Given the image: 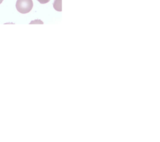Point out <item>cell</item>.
<instances>
[{
    "mask_svg": "<svg viewBox=\"0 0 160 142\" xmlns=\"http://www.w3.org/2000/svg\"><path fill=\"white\" fill-rule=\"evenodd\" d=\"M33 7L32 0H17L16 7L18 12L21 14L29 12Z\"/></svg>",
    "mask_w": 160,
    "mask_h": 142,
    "instance_id": "1",
    "label": "cell"
},
{
    "mask_svg": "<svg viewBox=\"0 0 160 142\" xmlns=\"http://www.w3.org/2000/svg\"><path fill=\"white\" fill-rule=\"evenodd\" d=\"M2 1H3V0H0V4L2 2Z\"/></svg>",
    "mask_w": 160,
    "mask_h": 142,
    "instance_id": "5",
    "label": "cell"
},
{
    "mask_svg": "<svg viewBox=\"0 0 160 142\" xmlns=\"http://www.w3.org/2000/svg\"><path fill=\"white\" fill-rule=\"evenodd\" d=\"M53 7L55 10L61 12L62 11V0H54Z\"/></svg>",
    "mask_w": 160,
    "mask_h": 142,
    "instance_id": "2",
    "label": "cell"
},
{
    "mask_svg": "<svg viewBox=\"0 0 160 142\" xmlns=\"http://www.w3.org/2000/svg\"><path fill=\"white\" fill-rule=\"evenodd\" d=\"M35 23H39V24H43V22L40 21V20H36V21H31L30 22V24H35Z\"/></svg>",
    "mask_w": 160,
    "mask_h": 142,
    "instance_id": "3",
    "label": "cell"
},
{
    "mask_svg": "<svg viewBox=\"0 0 160 142\" xmlns=\"http://www.w3.org/2000/svg\"><path fill=\"white\" fill-rule=\"evenodd\" d=\"M38 2H39L41 4H46L50 1V0H37Z\"/></svg>",
    "mask_w": 160,
    "mask_h": 142,
    "instance_id": "4",
    "label": "cell"
}]
</instances>
